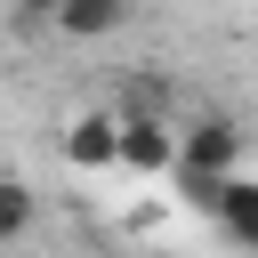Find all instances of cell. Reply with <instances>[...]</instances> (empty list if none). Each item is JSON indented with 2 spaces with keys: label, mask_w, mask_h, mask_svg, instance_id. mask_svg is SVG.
Segmentation results:
<instances>
[{
  "label": "cell",
  "mask_w": 258,
  "mask_h": 258,
  "mask_svg": "<svg viewBox=\"0 0 258 258\" xmlns=\"http://www.w3.org/2000/svg\"><path fill=\"white\" fill-rule=\"evenodd\" d=\"M113 169H129V177L177 169V121H169V113H121V129H113Z\"/></svg>",
  "instance_id": "6da1fadb"
},
{
  "label": "cell",
  "mask_w": 258,
  "mask_h": 258,
  "mask_svg": "<svg viewBox=\"0 0 258 258\" xmlns=\"http://www.w3.org/2000/svg\"><path fill=\"white\" fill-rule=\"evenodd\" d=\"M234 161H242V129L226 113L177 121V177H234Z\"/></svg>",
  "instance_id": "7a4b0ae2"
},
{
  "label": "cell",
  "mask_w": 258,
  "mask_h": 258,
  "mask_svg": "<svg viewBox=\"0 0 258 258\" xmlns=\"http://www.w3.org/2000/svg\"><path fill=\"white\" fill-rule=\"evenodd\" d=\"M64 40H113L121 24H129V0H56V16H48Z\"/></svg>",
  "instance_id": "3957f363"
},
{
  "label": "cell",
  "mask_w": 258,
  "mask_h": 258,
  "mask_svg": "<svg viewBox=\"0 0 258 258\" xmlns=\"http://www.w3.org/2000/svg\"><path fill=\"white\" fill-rule=\"evenodd\" d=\"M113 129H121V113H81V121H64V161H73V169H113Z\"/></svg>",
  "instance_id": "277c9868"
},
{
  "label": "cell",
  "mask_w": 258,
  "mask_h": 258,
  "mask_svg": "<svg viewBox=\"0 0 258 258\" xmlns=\"http://www.w3.org/2000/svg\"><path fill=\"white\" fill-rule=\"evenodd\" d=\"M210 210L226 218V234H234V242H250V250H258V185H250V177H218V202H210Z\"/></svg>",
  "instance_id": "5b68a950"
},
{
  "label": "cell",
  "mask_w": 258,
  "mask_h": 258,
  "mask_svg": "<svg viewBox=\"0 0 258 258\" xmlns=\"http://www.w3.org/2000/svg\"><path fill=\"white\" fill-rule=\"evenodd\" d=\"M32 234V185L24 177H0V250H16Z\"/></svg>",
  "instance_id": "8992f818"
},
{
  "label": "cell",
  "mask_w": 258,
  "mask_h": 258,
  "mask_svg": "<svg viewBox=\"0 0 258 258\" xmlns=\"http://www.w3.org/2000/svg\"><path fill=\"white\" fill-rule=\"evenodd\" d=\"M8 8H16L24 24H48V16H56V0H8Z\"/></svg>",
  "instance_id": "52a82bcc"
}]
</instances>
